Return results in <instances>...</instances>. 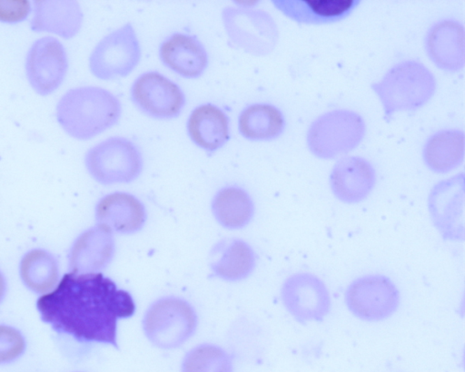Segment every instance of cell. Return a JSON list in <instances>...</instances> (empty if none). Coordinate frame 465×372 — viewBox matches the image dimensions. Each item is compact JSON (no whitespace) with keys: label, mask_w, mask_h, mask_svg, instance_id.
Masks as SVG:
<instances>
[{"label":"cell","mask_w":465,"mask_h":372,"mask_svg":"<svg viewBox=\"0 0 465 372\" xmlns=\"http://www.w3.org/2000/svg\"><path fill=\"white\" fill-rule=\"evenodd\" d=\"M19 276L29 290L40 295L46 294L59 282L57 260L44 249L30 250L20 259Z\"/></svg>","instance_id":"22"},{"label":"cell","mask_w":465,"mask_h":372,"mask_svg":"<svg viewBox=\"0 0 465 372\" xmlns=\"http://www.w3.org/2000/svg\"><path fill=\"white\" fill-rule=\"evenodd\" d=\"M84 13L76 1H35L31 30L50 33L64 39L74 37L81 30Z\"/></svg>","instance_id":"19"},{"label":"cell","mask_w":465,"mask_h":372,"mask_svg":"<svg viewBox=\"0 0 465 372\" xmlns=\"http://www.w3.org/2000/svg\"><path fill=\"white\" fill-rule=\"evenodd\" d=\"M114 252L112 232L96 225L80 234L68 254L72 272L90 273L106 267Z\"/></svg>","instance_id":"18"},{"label":"cell","mask_w":465,"mask_h":372,"mask_svg":"<svg viewBox=\"0 0 465 372\" xmlns=\"http://www.w3.org/2000/svg\"><path fill=\"white\" fill-rule=\"evenodd\" d=\"M449 180L436 185L428 199L431 220L440 234L448 240H464L463 180Z\"/></svg>","instance_id":"13"},{"label":"cell","mask_w":465,"mask_h":372,"mask_svg":"<svg viewBox=\"0 0 465 372\" xmlns=\"http://www.w3.org/2000/svg\"><path fill=\"white\" fill-rule=\"evenodd\" d=\"M159 56L165 66L189 79L202 76L209 64L204 45L187 34L175 33L167 37L160 45Z\"/></svg>","instance_id":"15"},{"label":"cell","mask_w":465,"mask_h":372,"mask_svg":"<svg viewBox=\"0 0 465 372\" xmlns=\"http://www.w3.org/2000/svg\"><path fill=\"white\" fill-rule=\"evenodd\" d=\"M25 74L32 89L41 96L55 92L68 70V58L63 44L54 37L35 40L25 58Z\"/></svg>","instance_id":"11"},{"label":"cell","mask_w":465,"mask_h":372,"mask_svg":"<svg viewBox=\"0 0 465 372\" xmlns=\"http://www.w3.org/2000/svg\"><path fill=\"white\" fill-rule=\"evenodd\" d=\"M344 301L354 317L368 322H378L396 312L400 305V292L390 278L370 274L359 277L348 285Z\"/></svg>","instance_id":"8"},{"label":"cell","mask_w":465,"mask_h":372,"mask_svg":"<svg viewBox=\"0 0 465 372\" xmlns=\"http://www.w3.org/2000/svg\"><path fill=\"white\" fill-rule=\"evenodd\" d=\"M389 121L400 111H412L422 107L436 90V80L421 63L408 60L391 67L382 79L371 84Z\"/></svg>","instance_id":"3"},{"label":"cell","mask_w":465,"mask_h":372,"mask_svg":"<svg viewBox=\"0 0 465 372\" xmlns=\"http://www.w3.org/2000/svg\"><path fill=\"white\" fill-rule=\"evenodd\" d=\"M188 135L208 152L221 149L230 139V122L225 113L212 103L194 108L187 121Z\"/></svg>","instance_id":"21"},{"label":"cell","mask_w":465,"mask_h":372,"mask_svg":"<svg viewBox=\"0 0 465 372\" xmlns=\"http://www.w3.org/2000/svg\"><path fill=\"white\" fill-rule=\"evenodd\" d=\"M84 166L89 175L100 184L129 183L140 176L143 159L140 149L132 141L113 136L86 152Z\"/></svg>","instance_id":"4"},{"label":"cell","mask_w":465,"mask_h":372,"mask_svg":"<svg viewBox=\"0 0 465 372\" xmlns=\"http://www.w3.org/2000/svg\"><path fill=\"white\" fill-rule=\"evenodd\" d=\"M31 12V4L26 0H0V21L15 24L24 21Z\"/></svg>","instance_id":"29"},{"label":"cell","mask_w":465,"mask_h":372,"mask_svg":"<svg viewBox=\"0 0 465 372\" xmlns=\"http://www.w3.org/2000/svg\"><path fill=\"white\" fill-rule=\"evenodd\" d=\"M36 308L56 332L115 348L117 320L135 311L132 296L100 272L64 274L52 291L38 298Z\"/></svg>","instance_id":"1"},{"label":"cell","mask_w":465,"mask_h":372,"mask_svg":"<svg viewBox=\"0 0 465 372\" xmlns=\"http://www.w3.org/2000/svg\"><path fill=\"white\" fill-rule=\"evenodd\" d=\"M182 372H233L232 358L217 346L201 345L186 354Z\"/></svg>","instance_id":"27"},{"label":"cell","mask_w":465,"mask_h":372,"mask_svg":"<svg viewBox=\"0 0 465 372\" xmlns=\"http://www.w3.org/2000/svg\"><path fill=\"white\" fill-rule=\"evenodd\" d=\"M464 27L455 20L434 24L427 33L425 47L428 56L440 69L456 72L464 66Z\"/></svg>","instance_id":"16"},{"label":"cell","mask_w":465,"mask_h":372,"mask_svg":"<svg viewBox=\"0 0 465 372\" xmlns=\"http://www.w3.org/2000/svg\"><path fill=\"white\" fill-rule=\"evenodd\" d=\"M223 26L231 44L254 55L269 54L277 42V26L262 10L227 6L222 12Z\"/></svg>","instance_id":"9"},{"label":"cell","mask_w":465,"mask_h":372,"mask_svg":"<svg viewBox=\"0 0 465 372\" xmlns=\"http://www.w3.org/2000/svg\"><path fill=\"white\" fill-rule=\"evenodd\" d=\"M286 310L301 324L321 322L331 310V297L325 283L308 272L288 277L281 289Z\"/></svg>","instance_id":"10"},{"label":"cell","mask_w":465,"mask_h":372,"mask_svg":"<svg viewBox=\"0 0 465 372\" xmlns=\"http://www.w3.org/2000/svg\"><path fill=\"white\" fill-rule=\"evenodd\" d=\"M464 132L444 130L431 135L423 149V160L430 170L446 173L457 168L464 157Z\"/></svg>","instance_id":"23"},{"label":"cell","mask_w":465,"mask_h":372,"mask_svg":"<svg viewBox=\"0 0 465 372\" xmlns=\"http://www.w3.org/2000/svg\"><path fill=\"white\" fill-rule=\"evenodd\" d=\"M6 279L3 272L0 270V303L4 300L6 294Z\"/></svg>","instance_id":"30"},{"label":"cell","mask_w":465,"mask_h":372,"mask_svg":"<svg viewBox=\"0 0 465 372\" xmlns=\"http://www.w3.org/2000/svg\"><path fill=\"white\" fill-rule=\"evenodd\" d=\"M197 316L185 300L168 297L156 300L147 309L143 328L147 338L163 349L176 348L195 331Z\"/></svg>","instance_id":"6"},{"label":"cell","mask_w":465,"mask_h":372,"mask_svg":"<svg viewBox=\"0 0 465 372\" xmlns=\"http://www.w3.org/2000/svg\"><path fill=\"white\" fill-rule=\"evenodd\" d=\"M122 114L119 99L99 86H80L68 90L57 102L55 118L70 137L90 140L117 123Z\"/></svg>","instance_id":"2"},{"label":"cell","mask_w":465,"mask_h":372,"mask_svg":"<svg viewBox=\"0 0 465 372\" xmlns=\"http://www.w3.org/2000/svg\"><path fill=\"white\" fill-rule=\"evenodd\" d=\"M274 6L298 24H323L346 18L359 0H276Z\"/></svg>","instance_id":"20"},{"label":"cell","mask_w":465,"mask_h":372,"mask_svg":"<svg viewBox=\"0 0 465 372\" xmlns=\"http://www.w3.org/2000/svg\"><path fill=\"white\" fill-rule=\"evenodd\" d=\"M131 99L143 113L161 120L178 116L185 104L180 86L155 71L143 73L135 79Z\"/></svg>","instance_id":"12"},{"label":"cell","mask_w":465,"mask_h":372,"mask_svg":"<svg viewBox=\"0 0 465 372\" xmlns=\"http://www.w3.org/2000/svg\"><path fill=\"white\" fill-rule=\"evenodd\" d=\"M211 269L213 274L225 280H241L247 278L255 267L252 248L242 240H223L214 249Z\"/></svg>","instance_id":"24"},{"label":"cell","mask_w":465,"mask_h":372,"mask_svg":"<svg viewBox=\"0 0 465 372\" xmlns=\"http://www.w3.org/2000/svg\"><path fill=\"white\" fill-rule=\"evenodd\" d=\"M282 112L268 103H254L245 107L238 119L241 135L251 141H270L279 137L284 130Z\"/></svg>","instance_id":"25"},{"label":"cell","mask_w":465,"mask_h":372,"mask_svg":"<svg viewBox=\"0 0 465 372\" xmlns=\"http://www.w3.org/2000/svg\"><path fill=\"white\" fill-rule=\"evenodd\" d=\"M363 118L350 110H334L316 118L307 133L311 152L321 159H332L355 149L365 135Z\"/></svg>","instance_id":"5"},{"label":"cell","mask_w":465,"mask_h":372,"mask_svg":"<svg viewBox=\"0 0 465 372\" xmlns=\"http://www.w3.org/2000/svg\"><path fill=\"white\" fill-rule=\"evenodd\" d=\"M142 49L131 23H125L104 36L90 54L91 73L100 80L128 76L139 64Z\"/></svg>","instance_id":"7"},{"label":"cell","mask_w":465,"mask_h":372,"mask_svg":"<svg viewBox=\"0 0 465 372\" xmlns=\"http://www.w3.org/2000/svg\"><path fill=\"white\" fill-rule=\"evenodd\" d=\"M376 173L369 161L362 157L349 156L338 161L330 174V186L333 195L347 204L359 203L373 190Z\"/></svg>","instance_id":"14"},{"label":"cell","mask_w":465,"mask_h":372,"mask_svg":"<svg viewBox=\"0 0 465 372\" xmlns=\"http://www.w3.org/2000/svg\"><path fill=\"white\" fill-rule=\"evenodd\" d=\"M25 349L26 340L19 329L0 324V365L15 361Z\"/></svg>","instance_id":"28"},{"label":"cell","mask_w":465,"mask_h":372,"mask_svg":"<svg viewBox=\"0 0 465 372\" xmlns=\"http://www.w3.org/2000/svg\"><path fill=\"white\" fill-rule=\"evenodd\" d=\"M97 224L111 232L134 233L141 230L146 220L143 204L127 192H113L104 196L96 204Z\"/></svg>","instance_id":"17"},{"label":"cell","mask_w":465,"mask_h":372,"mask_svg":"<svg viewBox=\"0 0 465 372\" xmlns=\"http://www.w3.org/2000/svg\"><path fill=\"white\" fill-rule=\"evenodd\" d=\"M212 209L219 223L230 229L246 226L254 212L253 202L248 192L236 186L221 189L213 197Z\"/></svg>","instance_id":"26"}]
</instances>
